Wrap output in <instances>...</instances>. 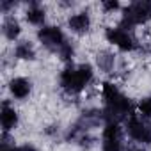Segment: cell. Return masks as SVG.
Listing matches in <instances>:
<instances>
[{
    "label": "cell",
    "instance_id": "1",
    "mask_svg": "<svg viewBox=\"0 0 151 151\" xmlns=\"http://www.w3.org/2000/svg\"><path fill=\"white\" fill-rule=\"evenodd\" d=\"M101 96L105 100V114L109 117V123H117L124 119L130 112V100L110 82H105L101 86Z\"/></svg>",
    "mask_w": 151,
    "mask_h": 151
},
{
    "label": "cell",
    "instance_id": "2",
    "mask_svg": "<svg viewBox=\"0 0 151 151\" xmlns=\"http://www.w3.org/2000/svg\"><path fill=\"white\" fill-rule=\"evenodd\" d=\"M93 80V68L89 64H80L75 68H66L60 73V86L69 94L82 93Z\"/></svg>",
    "mask_w": 151,
    "mask_h": 151
},
{
    "label": "cell",
    "instance_id": "3",
    "mask_svg": "<svg viewBox=\"0 0 151 151\" xmlns=\"http://www.w3.org/2000/svg\"><path fill=\"white\" fill-rule=\"evenodd\" d=\"M147 20H151V2H135L123 14V29L146 23Z\"/></svg>",
    "mask_w": 151,
    "mask_h": 151
},
{
    "label": "cell",
    "instance_id": "4",
    "mask_svg": "<svg viewBox=\"0 0 151 151\" xmlns=\"http://www.w3.org/2000/svg\"><path fill=\"white\" fill-rule=\"evenodd\" d=\"M126 130H128V135L133 140L142 142V144H151V126L142 117L132 116L126 121Z\"/></svg>",
    "mask_w": 151,
    "mask_h": 151
},
{
    "label": "cell",
    "instance_id": "5",
    "mask_svg": "<svg viewBox=\"0 0 151 151\" xmlns=\"http://www.w3.org/2000/svg\"><path fill=\"white\" fill-rule=\"evenodd\" d=\"M105 37H107L109 43H112L114 46H117L123 52H132L137 46V43L133 41V37L123 27H110V29H107Z\"/></svg>",
    "mask_w": 151,
    "mask_h": 151
},
{
    "label": "cell",
    "instance_id": "6",
    "mask_svg": "<svg viewBox=\"0 0 151 151\" xmlns=\"http://www.w3.org/2000/svg\"><path fill=\"white\" fill-rule=\"evenodd\" d=\"M37 37H39V41H41L46 48H52V50H57V52L60 50L62 45H66V37H64L62 30H60L59 27H53V25L39 29Z\"/></svg>",
    "mask_w": 151,
    "mask_h": 151
},
{
    "label": "cell",
    "instance_id": "7",
    "mask_svg": "<svg viewBox=\"0 0 151 151\" xmlns=\"http://www.w3.org/2000/svg\"><path fill=\"white\" fill-rule=\"evenodd\" d=\"M0 121H2V128L4 132L13 130L18 124V112L14 110V107H11L7 101L2 103V110H0Z\"/></svg>",
    "mask_w": 151,
    "mask_h": 151
},
{
    "label": "cell",
    "instance_id": "8",
    "mask_svg": "<svg viewBox=\"0 0 151 151\" xmlns=\"http://www.w3.org/2000/svg\"><path fill=\"white\" fill-rule=\"evenodd\" d=\"M9 91L14 98L18 100H25L30 94V82L23 77H16L9 82Z\"/></svg>",
    "mask_w": 151,
    "mask_h": 151
},
{
    "label": "cell",
    "instance_id": "9",
    "mask_svg": "<svg viewBox=\"0 0 151 151\" xmlns=\"http://www.w3.org/2000/svg\"><path fill=\"white\" fill-rule=\"evenodd\" d=\"M68 25L73 32H77V34H84L87 32L89 25H91V18L87 13H77V14H73L69 20H68Z\"/></svg>",
    "mask_w": 151,
    "mask_h": 151
},
{
    "label": "cell",
    "instance_id": "10",
    "mask_svg": "<svg viewBox=\"0 0 151 151\" xmlns=\"http://www.w3.org/2000/svg\"><path fill=\"white\" fill-rule=\"evenodd\" d=\"M14 55H16L18 59H22V60H32V59L36 57V52H34V48H32L30 43L23 41V43H18V45H16Z\"/></svg>",
    "mask_w": 151,
    "mask_h": 151
},
{
    "label": "cell",
    "instance_id": "11",
    "mask_svg": "<svg viewBox=\"0 0 151 151\" xmlns=\"http://www.w3.org/2000/svg\"><path fill=\"white\" fill-rule=\"evenodd\" d=\"M25 18H27V22L32 23V25H41V23L45 22V9L39 7V6H32V7L27 9Z\"/></svg>",
    "mask_w": 151,
    "mask_h": 151
},
{
    "label": "cell",
    "instance_id": "12",
    "mask_svg": "<svg viewBox=\"0 0 151 151\" xmlns=\"http://www.w3.org/2000/svg\"><path fill=\"white\" fill-rule=\"evenodd\" d=\"M4 34H6V37L9 41H14L20 36V23L14 18H7L4 22Z\"/></svg>",
    "mask_w": 151,
    "mask_h": 151
},
{
    "label": "cell",
    "instance_id": "13",
    "mask_svg": "<svg viewBox=\"0 0 151 151\" xmlns=\"http://www.w3.org/2000/svg\"><path fill=\"white\" fill-rule=\"evenodd\" d=\"M139 112L144 119H151V96L144 98L140 103H139Z\"/></svg>",
    "mask_w": 151,
    "mask_h": 151
},
{
    "label": "cell",
    "instance_id": "14",
    "mask_svg": "<svg viewBox=\"0 0 151 151\" xmlns=\"http://www.w3.org/2000/svg\"><path fill=\"white\" fill-rule=\"evenodd\" d=\"M103 151H123L121 139H103Z\"/></svg>",
    "mask_w": 151,
    "mask_h": 151
},
{
    "label": "cell",
    "instance_id": "15",
    "mask_svg": "<svg viewBox=\"0 0 151 151\" xmlns=\"http://www.w3.org/2000/svg\"><path fill=\"white\" fill-rule=\"evenodd\" d=\"M59 55H60V59H64V60H69V59L73 57V46H71L69 43L62 45V46H60V50H59Z\"/></svg>",
    "mask_w": 151,
    "mask_h": 151
},
{
    "label": "cell",
    "instance_id": "16",
    "mask_svg": "<svg viewBox=\"0 0 151 151\" xmlns=\"http://www.w3.org/2000/svg\"><path fill=\"white\" fill-rule=\"evenodd\" d=\"M98 62H100V66L103 69H110L114 66V57H110L109 53H105L103 57H98Z\"/></svg>",
    "mask_w": 151,
    "mask_h": 151
},
{
    "label": "cell",
    "instance_id": "17",
    "mask_svg": "<svg viewBox=\"0 0 151 151\" xmlns=\"http://www.w3.org/2000/svg\"><path fill=\"white\" fill-rule=\"evenodd\" d=\"M103 9L112 13V11H117L119 9V2H116V0H109V2H103Z\"/></svg>",
    "mask_w": 151,
    "mask_h": 151
},
{
    "label": "cell",
    "instance_id": "18",
    "mask_svg": "<svg viewBox=\"0 0 151 151\" xmlns=\"http://www.w3.org/2000/svg\"><path fill=\"white\" fill-rule=\"evenodd\" d=\"M20 151H36V147L30 144H23V146H20Z\"/></svg>",
    "mask_w": 151,
    "mask_h": 151
}]
</instances>
